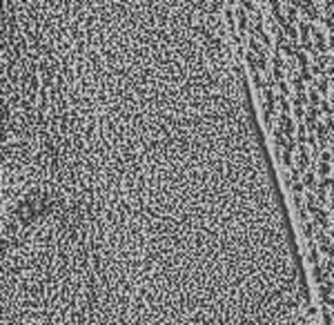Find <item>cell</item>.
<instances>
[{"label": "cell", "mask_w": 334, "mask_h": 325, "mask_svg": "<svg viewBox=\"0 0 334 325\" xmlns=\"http://www.w3.org/2000/svg\"><path fill=\"white\" fill-rule=\"evenodd\" d=\"M299 9L303 14H305V20L307 23H314V20H321V9L316 7V3H312V0H303V3L299 5Z\"/></svg>", "instance_id": "6da1fadb"}, {"label": "cell", "mask_w": 334, "mask_h": 325, "mask_svg": "<svg viewBox=\"0 0 334 325\" xmlns=\"http://www.w3.org/2000/svg\"><path fill=\"white\" fill-rule=\"evenodd\" d=\"M312 223L316 225V230H330V223H332V219H330V211H327L325 207H318L314 214H312Z\"/></svg>", "instance_id": "7a4b0ae2"}, {"label": "cell", "mask_w": 334, "mask_h": 325, "mask_svg": "<svg viewBox=\"0 0 334 325\" xmlns=\"http://www.w3.org/2000/svg\"><path fill=\"white\" fill-rule=\"evenodd\" d=\"M299 156H296V169H301L303 174L310 169V161H312V152H310V145H299Z\"/></svg>", "instance_id": "3957f363"}, {"label": "cell", "mask_w": 334, "mask_h": 325, "mask_svg": "<svg viewBox=\"0 0 334 325\" xmlns=\"http://www.w3.org/2000/svg\"><path fill=\"white\" fill-rule=\"evenodd\" d=\"M279 130L283 132L287 138L294 136L296 125H294V118H292V114H279Z\"/></svg>", "instance_id": "277c9868"}, {"label": "cell", "mask_w": 334, "mask_h": 325, "mask_svg": "<svg viewBox=\"0 0 334 325\" xmlns=\"http://www.w3.org/2000/svg\"><path fill=\"white\" fill-rule=\"evenodd\" d=\"M318 174H316V169L312 167V169H307L305 174H303V185H305V189H310L312 194H314V189L318 187Z\"/></svg>", "instance_id": "5b68a950"}, {"label": "cell", "mask_w": 334, "mask_h": 325, "mask_svg": "<svg viewBox=\"0 0 334 325\" xmlns=\"http://www.w3.org/2000/svg\"><path fill=\"white\" fill-rule=\"evenodd\" d=\"M290 87L294 94H305V80L299 76V71H296V74H290Z\"/></svg>", "instance_id": "8992f818"}, {"label": "cell", "mask_w": 334, "mask_h": 325, "mask_svg": "<svg viewBox=\"0 0 334 325\" xmlns=\"http://www.w3.org/2000/svg\"><path fill=\"white\" fill-rule=\"evenodd\" d=\"M314 89H316L323 98H327V96H330V78H327V76H321V78L316 80Z\"/></svg>", "instance_id": "52a82bcc"}, {"label": "cell", "mask_w": 334, "mask_h": 325, "mask_svg": "<svg viewBox=\"0 0 334 325\" xmlns=\"http://www.w3.org/2000/svg\"><path fill=\"white\" fill-rule=\"evenodd\" d=\"M272 143H274V147H276V149H283V147H285L287 136L279 130V127H276V130H272Z\"/></svg>", "instance_id": "ba28073f"}, {"label": "cell", "mask_w": 334, "mask_h": 325, "mask_svg": "<svg viewBox=\"0 0 334 325\" xmlns=\"http://www.w3.org/2000/svg\"><path fill=\"white\" fill-rule=\"evenodd\" d=\"M332 163H325V161H316V174H318V178H323V176H332Z\"/></svg>", "instance_id": "9c48e42d"}, {"label": "cell", "mask_w": 334, "mask_h": 325, "mask_svg": "<svg viewBox=\"0 0 334 325\" xmlns=\"http://www.w3.org/2000/svg\"><path fill=\"white\" fill-rule=\"evenodd\" d=\"M276 107H279V114H292V100H287V96H279Z\"/></svg>", "instance_id": "30bf717a"}, {"label": "cell", "mask_w": 334, "mask_h": 325, "mask_svg": "<svg viewBox=\"0 0 334 325\" xmlns=\"http://www.w3.org/2000/svg\"><path fill=\"white\" fill-rule=\"evenodd\" d=\"M250 78H252V85H254V89H259V94H263V89L267 87V82L263 80L261 71H256V74H250Z\"/></svg>", "instance_id": "8fae6325"}, {"label": "cell", "mask_w": 334, "mask_h": 325, "mask_svg": "<svg viewBox=\"0 0 334 325\" xmlns=\"http://www.w3.org/2000/svg\"><path fill=\"white\" fill-rule=\"evenodd\" d=\"M299 76L305 82H312V85H316V76H314V71H312V67L307 65V67H301L299 69Z\"/></svg>", "instance_id": "7c38bea8"}, {"label": "cell", "mask_w": 334, "mask_h": 325, "mask_svg": "<svg viewBox=\"0 0 334 325\" xmlns=\"http://www.w3.org/2000/svg\"><path fill=\"white\" fill-rule=\"evenodd\" d=\"M314 196H316L318 205H327V203H330V196H327V189H325V187H321V185H318V187L314 189Z\"/></svg>", "instance_id": "4fadbf2b"}, {"label": "cell", "mask_w": 334, "mask_h": 325, "mask_svg": "<svg viewBox=\"0 0 334 325\" xmlns=\"http://www.w3.org/2000/svg\"><path fill=\"white\" fill-rule=\"evenodd\" d=\"M307 98H310V107H321V102H323V96L318 94V91L312 87L310 91H307Z\"/></svg>", "instance_id": "5bb4252c"}, {"label": "cell", "mask_w": 334, "mask_h": 325, "mask_svg": "<svg viewBox=\"0 0 334 325\" xmlns=\"http://www.w3.org/2000/svg\"><path fill=\"white\" fill-rule=\"evenodd\" d=\"M321 114H325L327 118H334V105H332L330 98H323V102H321Z\"/></svg>", "instance_id": "9a60e30c"}, {"label": "cell", "mask_w": 334, "mask_h": 325, "mask_svg": "<svg viewBox=\"0 0 334 325\" xmlns=\"http://www.w3.org/2000/svg\"><path fill=\"white\" fill-rule=\"evenodd\" d=\"M285 18H287V23L294 25L296 20H299V9L292 7V5H287V9H285Z\"/></svg>", "instance_id": "2e32d148"}, {"label": "cell", "mask_w": 334, "mask_h": 325, "mask_svg": "<svg viewBox=\"0 0 334 325\" xmlns=\"http://www.w3.org/2000/svg\"><path fill=\"white\" fill-rule=\"evenodd\" d=\"M303 189H305V185H303V178H301V180H294V183H292L290 192H292V196H301Z\"/></svg>", "instance_id": "e0dca14e"}, {"label": "cell", "mask_w": 334, "mask_h": 325, "mask_svg": "<svg viewBox=\"0 0 334 325\" xmlns=\"http://www.w3.org/2000/svg\"><path fill=\"white\" fill-rule=\"evenodd\" d=\"M263 125H265L267 132L274 130V114H265V112H263Z\"/></svg>", "instance_id": "ac0fdd59"}, {"label": "cell", "mask_w": 334, "mask_h": 325, "mask_svg": "<svg viewBox=\"0 0 334 325\" xmlns=\"http://www.w3.org/2000/svg\"><path fill=\"white\" fill-rule=\"evenodd\" d=\"M281 163H283V167H287V169L294 167V163H292V152H283V154H281Z\"/></svg>", "instance_id": "d6986e66"}, {"label": "cell", "mask_w": 334, "mask_h": 325, "mask_svg": "<svg viewBox=\"0 0 334 325\" xmlns=\"http://www.w3.org/2000/svg\"><path fill=\"white\" fill-rule=\"evenodd\" d=\"M276 85H279V96H290L292 94V87L287 85L285 80H281V82H276Z\"/></svg>", "instance_id": "ffe728a7"}, {"label": "cell", "mask_w": 334, "mask_h": 325, "mask_svg": "<svg viewBox=\"0 0 334 325\" xmlns=\"http://www.w3.org/2000/svg\"><path fill=\"white\" fill-rule=\"evenodd\" d=\"M321 20H323V25H325V29H327V32H330V36H334V20L325 18V16H323Z\"/></svg>", "instance_id": "44dd1931"}, {"label": "cell", "mask_w": 334, "mask_h": 325, "mask_svg": "<svg viewBox=\"0 0 334 325\" xmlns=\"http://www.w3.org/2000/svg\"><path fill=\"white\" fill-rule=\"evenodd\" d=\"M301 3H303V0H287V5H292V7H296V9H299Z\"/></svg>", "instance_id": "7402d4cb"}, {"label": "cell", "mask_w": 334, "mask_h": 325, "mask_svg": "<svg viewBox=\"0 0 334 325\" xmlns=\"http://www.w3.org/2000/svg\"><path fill=\"white\" fill-rule=\"evenodd\" d=\"M327 211H330V219H332V223H334V203H330V209H327Z\"/></svg>", "instance_id": "603a6c76"}, {"label": "cell", "mask_w": 334, "mask_h": 325, "mask_svg": "<svg viewBox=\"0 0 334 325\" xmlns=\"http://www.w3.org/2000/svg\"><path fill=\"white\" fill-rule=\"evenodd\" d=\"M327 45H330V49H334V36H330V40H327Z\"/></svg>", "instance_id": "cb8c5ba5"}, {"label": "cell", "mask_w": 334, "mask_h": 325, "mask_svg": "<svg viewBox=\"0 0 334 325\" xmlns=\"http://www.w3.org/2000/svg\"><path fill=\"white\" fill-rule=\"evenodd\" d=\"M325 7H334V0H325Z\"/></svg>", "instance_id": "d4e9b609"}, {"label": "cell", "mask_w": 334, "mask_h": 325, "mask_svg": "<svg viewBox=\"0 0 334 325\" xmlns=\"http://www.w3.org/2000/svg\"><path fill=\"white\" fill-rule=\"evenodd\" d=\"M330 100H332V105H334V89H332V96H330Z\"/></svg>", "instance_id": "484cf974"}, {"label": "cell", "mask_w": 334, "mask_h": 325, "mask_svg": "<svg viewBox=\"0 0 334 325\" xmlns=\"http://www.w3.org/2000/svg\"><path fill=\"white\" fill-rule=\"evenodd\" d=\"M243 3H248V0H239V5H243Z\"/></svg>", "instance_id": "4316f807"}, {"label": "cell", "mask_w": 334, "mask_h": 325, "mask_svg": "<svg viewBox=\"0 0 334 325\" xmlns=\"http://www.w3.org/2000/svg\"><path fill=\"white\" fill-rule=\"evenodd\" d=\"M312 3H318V0H312Z\"/></svg>", "instance_id": "83f0119b"}, {"label": "cell", "mask_w": 334, "mask_h": 325, "mask_svg": "<svg viewBox=\"0 0 334 325\" xmlns=\"http://www.w3.org/2000/svg\"><path fill=\"white\" fill-rule=\"evenodd\" d=\"M267 3H270V0H267Z\"/></svg>", "instance_id": "f1b7e54d"}]
</instances>
